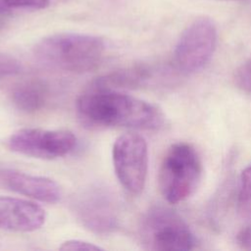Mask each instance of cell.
Listing matches in <instances>:
<instances>
[{"instance_id":"cell-1","label":"cell","mask_w":251,"mask_h":251,"mask_svg":"<svg viewBox=\"0 0 251 251\" xmlns=\"http://www.w3.org/2000/svg\"><path fill=\"white\" fill-rule=\"evenodd\" d=\"M76 111L84 124L96 127L159 130L167 125L164 112L155 104L95 85L78 97Z\"/></svg>"},{"instance_id":"cell-2","label":"cell","mask_w":251,"mask_h":251,"mask_svg":"<svg viewBox=\"0 0 251 251\" xmlns=\"http://www.w3.org/2000/svg\"><path fill=\"white\" fill-rule=\"evenodd\" d=\"M104 52L101 37L78 32L54 33L41 38L33 47V55L41 64L76 74L94 70Z\"/></svg>"},{"instance_id":"cell-3","label":"cell","mask_w":251,"mask_h":251,"mask_svg":"<svg viewBox=\"0 0 251 251\" xmlns=\"http://www.w3.org/2000/svg\"><path fill=\"white\" fill-rule=\"evenodd\" d=\"M203 167L196 149L185 142L173 144L166 152L159 170V187L171 204L189 198L197 190Z\"/></svg>"},{"instance_id":"cell-4","label":"cell","mask_w":251,"mask_h":251,"mask_svg":"<svg viewBox=\"0 0 251 251\" xmlns=\"http://www.w3.org/2000/svg\"><path fill=\"white\" fill-rule=\"evenodd\" d=\"M140 236L147 249L187 251L195 246V238L185 221L174 210L154 206L145 214Z\"/></svg>"},{"instance_id":"cell-5","label":"cell","mask_w":251,"mask_h":251,"mask_svg":"<svg viewBox=\"0 0 251 251\" xmlns=\"http://www.w3.org/2000/svg\"><path fill=\"white\" fill-rule=\"evenodd\" d=\"M72 211L82 226L96 234H109L120 226V203L103 185H90L76 193L72 201Z\"/></svg>"},{"instance_id":"cell-6","label":"cell","mask_w":251,"mask_h":251,"mask_svg":"<svg viewBox=\"0 0 251 251\" xmlns=\"http://www.w3.org/2000/svg\"><path fill=\"white\" fill-rule=\"evenodd\" d=\"M218 32L214 22L200 17L189 24L180 34L173 55L174 68L188 75L204 68L217 46Z\"/></svg>"},{"instance_id":"cell-7","label":"cell","mask_w":251,"mask_h":251,"mask_svg":"<svg viewBox=\"0 0 251 251\" xmlns=\"http://www.w3.org/2000/svg\"><path fill=\"white\" fill-rule=\"evenodd\" d=\"M112 159L117 178L129 193L139 195L145 186L148 171V146L137 133L118 136L113 144Z\"/></svg>"},{"instance_id":"cell-8","label":"cell","mask_w":251,"mask_h":251,"mask_svg":"<svg viewBox=\"0 0 251 251\" xmlns=\"http://www.w3.org/2000/svg\"><path fill=\"white\" fill-rule=\"evenodd\" d=\"M8 145L12 151L25 156L54 160L71 153L76 145V137L67 129L25 127L15 131Z\"/></svg>"},{"instance_id":"cell-9","label":"cell","mask_w":251,"mask_h":251,"mask_svg":"<svg viewBox=\"0 0 251 251\" xmlns=\"http://www.w3.org/2000/svg\"><path fill=\"white\" fill-rule=\"evenodd\" d=\"M0 187L45 203H56L62 197V190L55 180L9 169H0Z\"/></svg>"},{"instance_id":"cell-10","label":"cell","mask_w":251,"mask_h":251,"mask_svg":"<svg viewBox=\"0 0 251 251\" xmlns=\"http://www.w3.org/2000/svg\"><path fill=\"white\" fill-rule=\"evenodd\" d=\"M46 220L45 211L29 200L0 196V229L29 232L40 228Z\"/></svg>"},{"instance_id":"cell-11","label":"cell","mask_w":251,"mask_h":251,"mask_svg":"<svg viewBox=\"0 0 251 251\" xmlns=\"http://www.w3.org/2000/svg\"><path fill=\"white\" fill-rule=\"evenodd\" d=\"M160 73L161 70L149 65H134L105 75L99 77L93 85L113 89L138 88L160 79Z\"/></svg>"},{"instance_id":"cell-12","label":"cell","mask_w":251,"mask_h":251,"mask_svg":"<svg viewBox=\"0 0 251 251\" xmlns=\"http://www.w3.org/2000/svg\"><path fill=\"white\" fill-rule=\"evenodd\" d=\"M48 84L39 78H28L12 89L11 100L21 112L33 114L43 109L49 98Z\"/></svg>"},{"instance_id":"cell-13","label":"cell","mask_w":251,"mask_h":251,"mask_svg":"<svg viewBox=\"0 0 251 251\" xmlns=\"http://www.w3.org/2000/svg\"><path fill=\"white\" fill-rule=\"evenodd\" d=\"M237 211L241 218L251 220V165L242 172L240 176Z\"/></svg>"},{"instance_id":"cell-14","label":"cell","mask_w":251,"mask_h":251,"mask_svg":"<svg viewBox=\"0 0 251 251\" xmlns=\"http://www.w3.org/2000/svg\"><path fill=\"white\" fill-rule=\"evenodd\" d=\"M50 5V0H0V14L16 10H41Z\"/></svg>"},{"instance_id":"cell-15","label":"cell","mask_w":251,"mask_h":251,"mask_svg":"<svg viewBox=\"0 0 251 251\" xmlns=\"http://www.w3.org/2000/svg\"><path fill=\"white\" fill-rule=\"evenodd\" d=\"M233 80L240 90L251 94V58L241 64L234 72Z\"/></svg>"},{"instance_id":"cell-16","label":"cell","mask_w":251,"mask_h":251,"mask_svg":"<svg viewBox=\"0 0 251 251\" xmlns=\"http://www.w3.org/2000/svg\"><path fill=\"white\" fill-rule=\"evenodd\" d=\"M22 70L21 62L14 56L0 52V79L18 75Z\"/></svg>"},{"instance_id":"cell-17","label":"cell","mask_w":251,"mask_h":251,"mask_svg":"<svg viewBox=\"0 0 251 251\" xmlns=\"http://www.w3.org/2000/svg\"><path fill=\"white\" fill-rule=\"evenodd\" d=\"M60 250H87V251H96V250H103L98 245H95L91 242L80 240V239H70L61 244L59 247Z\"/></svg>"},{"instance_id":"cell-18","label":"cell","mask_w":251,"mask_h":251,"mask_svg":"<svg viewBox=\"0 0 251 251\" xmlns=\"http://www.w3.org/2000/svg\"><path fill=\"white\" fill-rule=\"evenodd\" d=\"M236 242L242 248L251 250V226L243 227L236 235Z\"/></svg>"},{"instance_id":"cell-19","label":"cell","mask_w":251,"mask_h":251,"mask_svg":"<svg viewBox=\"0 0 251 251\" xmlns=\"http://www.w3.org/2000/svg\"><path fill=\"white\" fill-rule=\"evenodd\" d=\"M4 26H5V21L2 17H0V32L4 28Z\"/></svg>"},{"instance_id":"cell-20","label":"cell","mask_w":251,"mask_h":251,"mask_svg":"<svg viewBox=\"0 0 251 251\" xmlns=\"http://www.w3.org/2000/svg\"><path fill=\"white\" fill-rule=\"evenodd\" d=\"M223 1H234V0H223Z\"/></svg>"}]
</instances>
